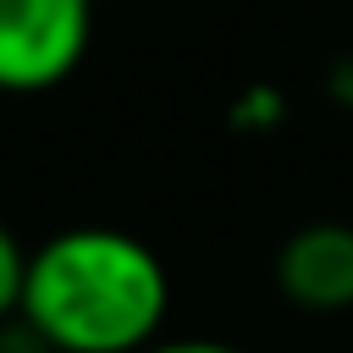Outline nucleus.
<instances>
[{"label":"nucleus","instance_id":"20e7f679","mask_svg":"<svg viewBox=\"0 0 353 353\" xmlns=\"http://www.w3.org/2000/svg\"><path fill=\"white\" fill-rule=\"evenodd\" d=\"M22 276H28V248H22L17 232L0 221V320L17 314V303H22Z\"/></svg>","mask_w":353,"mask_h":353},{"label":"nucleus","instance_id":"39448f33","mask_svg":"<svg viewBox=\"0 0 353 353\" xmlns=\"http://www.w3.org/2000/svg\"><path fill=\"white\" fill-rule=\"evenodd\" d=\"M143 353H243V347L215 342V336H154Z\"/></svg>","mask_w":353,"mask_h":353},{"label":"nucleus","instance_id":"f257e3e1","mask_svg":"<svg viewBox=\"0 0 353 353\" xmlns=\"http://www.w3.org/2000/svg\"><path fill=\"white\" fill-rule=\"evenodd\" d=\"M171 309L160 254L116 226H66L28 254L17 314L50 353H143Z\"/></svg>","mask_w":353,"mask_h":353},{"label":"nucleus","instance_id":"f03ea898","mask_svg":"<svg viewBox=\"0 0 353 353\" xmlns=\"http://www.w3.org/2000/svg\"><path fill=\"white\" fill-rule=\"evenodd\" d=\"M88 33V0H0V94H44L66 83Z\"/></svg>","mask_w":353,"mask_h":353},{"label":"nucleus","instance_id":"7ed1b4c3","mask_svg":"<svg viewBox=\"0 0 353 353\" xmlns=\"http://www.w3.org/2000/svg\"><path fill=\"white\" fill-rule=\"evenodd\" d=\"M276 287L298 309L336 314L353 309V226L347 221H309L276 248Z\"/></svg>","mask_w":353,"mask_h":353},{"label":"nucleus","instance_id":"423d86ee","mask_svg":"<svg viewBox=\"0 0 353 353\" xmlns=\"http://www.w3.org/2000/svg\"><path fill=\"white\" fill-rule=\"evenodd\" d=\"M88 6H105V0H88Z\"/></svg>","mask_w":353,"mask_h":353}]
</instances>
